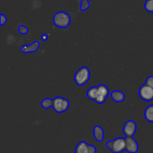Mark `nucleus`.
Instances as JSON below:
<instances>
[{"instance_id": "nucleus-1", "label": "nucleus", "mask_w": 153, "mask_h": 153, "mask_svg": "<svg viewBox=\"0 0 153 153\" xmlns=\"http://www.w3.org/2000/svg\"><path fill=\"white\" fill-rule=\"evenodd\" d=\"M110 94L108 86L104 84H100L97 86L90 88L87 91V97L97 104H103L105 102Z\"/></svg>"}, {"instance_id": "nucleus-2", "label": "nucleus", "mask_w": 153, "mask_h": 153, "mask_svg": "<svg viewBox=\"0 0 153 153\" xmlns=\"http://www.w3.org/2000/svg\"><path fill=\"white\" fill-rule=\"evenodd\" d=\"M105 146L113 153H122L126 150V140L124 137H117L106 142Z\"/></svg>"}, {"instance_id": "nucleus-3", "label": "nucleus", "mask_w": 153, "mask_h": 153, "mask_svg": "<svg viewBox=\"0 0 153 153\" xmlns=\"http://www.w3.org/2000/svg\"><path fill=\"white\" fill-rule=\"evenodd\" d=\"M91 79V71L87 67H82L74 75V82L78 86L87 85Z\"/></svg>"}, {"instance_id": "nucleus-4", "label": "nucleus", "mask_w": 153, "mask_h": 153, "mask_svg": "<svg viewBox=\"0 0 153 153\" xmlns=\"http://www.w3.org/2000/svg\"><path fill=\"white\" fill-rule=\"evenodd\" d=\"M71 22V16L64 11L57 12L53 16V22L55 26L61 28H67Z\"/></svg>"}, {"instance_id": "nucleus-5", "label": "nucleus", "mask_w": 153, "mask_h": 153, "mask_svg": "<svg viewBox=\"0 0 153 153\" xmlns=\"http://www.w3.org/2000/svg\"><path fill=\"white\" fill-rule=\"evenodd\" d=\"M69 108H70V102L67 99L61 97H57L53 99L52 108L56 113H63L68 110Z\"/></svg>"}, {"instance_id": "nucleus-6", "label": "nucleus", "mask_w": 153, "mask_h": 153, "mask_svg": "<svg viewBox=\"0 0 153 153\" xmlns=\"http://www.w3.org/2000/svg\"><path fill=\"white\" fill-rule=\"evenodd\" d=\"M140 98L145 102H151L153 100V88L146 85V84L142 85L138 91Z\"/></svg>"}, {"instance_id": "nucleus-7", "label": "nucleus", "mask_w": 153, "mask_h": 153, "mask_svg": "<svg viewBox=\"0 0 153 153\" xmlns=\"http://www.w3.org/2000/svg\"><path fill=\"white\" fill-rule=\"evenodd\" d=\"M97 149L94 145L89 144L85 140L80 141L76 146L75 153H97Z\"/></svg>"}, {"instance_id": "nucleus-8", "label": "nucleus", "mask_w": 153, "mask_h": 153, "mask_svg": "<svg viewBox=\"0 0 153 153\" xmlns=\"http://www.w3.org/2000/svg\"><path fill=\"white\" fill-rule=\"evenodd\" d=\"M137 131V124L134 120H128L124 124L123 132L126 137H131L135 134Z\"/></svg>"}, {"instance_id": "nucleus-9", "label": "nucleus", "mask_w": 153, "mask_h": 153, "mask_svg": "<svg viewBox=\"0 0 153 153\" xmlns=\"http://www.w3.org/2000/svg\"><path fill=\"white\" fill-rule=\"evenodd\" d=\"M126 151L128 153H137L139 150V145L133 137H126Z\"/></svg>"}, {"instance_id": "nucleus-10", "label": "nucleus", "mask_w": 153, "mask_h": 153, "mask_svg": "<svg viewBox=\"0 0 153 153\" xmlns=\"http://www.w3.org/2000/svg\"><path fill=\"white\" fill-rule=\"evenodd\" d=\"M40 43L38 41H34L33 43H31L30 45H23L21 47V51L23 53H33V52H35L40 49Z\"/></svg>"}, {"instance_id": "nucleus-11", "label": "nucleus", "mask_w": 153, "mask_h": 153, "mask_svg": "<svg viewBox=\"0 0 153 153\" xmlns=\"http://www.w3.org/2000/svg\"><path fill=\"white\" fill-rule=\"evenodd\" d=\"M93 134H94V138L98 142H102L104 140L105 132L103 128H102L100 126H95L93 130Z\"/></svg>"}, {"instance_id": "nucleus-12", "label": "nucleus", "mask_w": 153, "mask_h": 153, "mask_svg": "<svg viewBox=\"0 0 153 153\" xmlns=\"http://www.w3.org/2000/svg\"><path fill=\"white\" fill-rule=\"evenodd\" d=\"M110 97L112 100L117 103H121L125 100L126 96L123 91H114L110 94Z\"/></svg>"}, {"instance_id": "nucleus-13", "label": "nucleus", "mask_w": 153, "mask_h": 153, "mask_svg": "<svg viewBox=\"0 0 153 153\" xmlns=\"http://www.w3.org/2000/svg\"><path fill=\"white\" fill-rule=\"evenodd\" d=\"M144 117L148 122L153 123V105L147 106L144 111Z\"/></svg>"}, {"instance_id": "nucleus-14", "label": "nucleus", "mask_w": 153, "mask_h": 153, "mask_svg": "<svg viewBox=\"0 0 153 153\" xmlns=\"http://www.w3.org/2000/svg\"><path fill=\"white\" fill-rule=\"evenodd\" d=\"M42 107L45 109H49L50 108H52V105H53V100L50 98H45L40 102Z\"/></svg>"}, {"instance_id": "nucleus-15", "label": "nucleus", "mask_w": 153, "mask_h": 153, "mask_svg": "<svg viewBox=\"0 0 153 153\" xmlns=\"http://www.w3.org/2000/svg\"><path fill=\"white\" fill-rule=\"evenodd\" d=\"M90 6H91V2L89 0H81L79 9L81 11H85L89 8Z\"/></svg>"}, {"instance_id": "nucleus-16", "label": "nucleus", "mask_w": 153, "mask_h": 153, "mask_svg": "<svg viewBox=\"0 0 153 153\" xmlns=\"http://www.w3.org/2000/svg\"><path fill=\"white\" fill-rule=\"evenodd\" d=\"M144 8L149 13H153V0H146L144 4Z\"/></svg>"}, {"instance_id": "nucleus-17", "label": "nucleus", "mask_w": 153, "mask_h": 153, "mask_svg": "<svg viewBox=\"0 0 153 153\" xmlns=\"http://www.w3.org/2000/svg\"><path fill=\"white\" fill-rule=\"evenodd\" d=\"M18 32L21 34H26L28 32V29L26 26H25L24 25H19L18 26Z\"/></svg>"}, {"instance_id": "nucleus-18", "label": "nucleus", "mask_w": 153, "mask_h": 153, "mask_svg": "<svg viewBox=\"0 0 153 153\" xmlns=\"http://www.w3.org/2000/svg\"><path fill=\"white\" fill-rule=\"evenodd\" d=\"M145 84L148 86H149L150 88H153V76H150L146 79V82H145Z\"/></svg>"}, {"instance_id": "nucleus-19", "label": "nucleus", "mask_w": 153, "mask_h": 153, "mask_svg": "<svg viewBox=\"0 0 153 153\" xmlns=\"http://www.w3.org/2000/svg\"><path fill=\"white\" fill-rule=\"evenodd\" d=\"M7 17H6L5 15L3 14V13H1V14H0V25H4V24L7 22Z\"/></svg>"}, {"instance_id": "nucleus-20", "label": "nucleus", "mask_w": 153, "mask_h": 153, "mask_svg": "<svg viewBox=\"0 0 153 153\" xmlns=\"http://www.w3.org/2000/svg\"><path fill=\"white\" fill-rule=\"evenodd\" d=\"M40 38H41V40H43V41H46V40H48V38H49V35H48L47 34H42Z\"/></svg>"}]
</instances>
